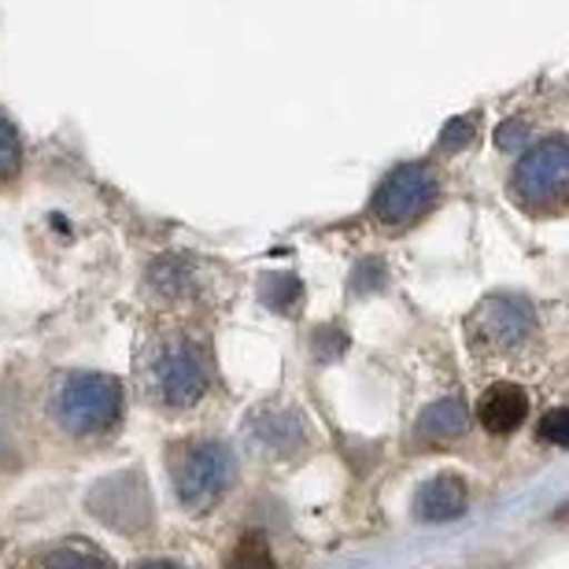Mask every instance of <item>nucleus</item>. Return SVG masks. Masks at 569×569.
<instances>
[{
    "label": "nucleus",
    "mask_w": 569,
    "mask_h": 569,
    "mask_svg": "<svg viewBox=\"0 0 569 569\" xmlns=\"http://www.w3.org/2000/svg\"><path fill=\"white\" fill-rule=\"evenodd\" d=\"M466 507H470V492H466L462 477L455 473L429 477L415 496V518L426 521V526H443V521L462 518Z\"/></svg>",
    "instance_id": "nucleus-9"
},
{
    "label": "nucleus",
    "mask_w": 569,
    "mask_h": 569,
    "mask_svg": "<svg viewBox=\"0 0 569 569\" xmlns=\"http://www.w3.org/2000/svg\"><path fill=\"white\" fill-rule=\"evenodd\" d=\"M529 415V392L515 381H492L477 400V422L492 437H510Z\"/></svg>",
    "instance_id": "nucleus-8"
},
{
    "label": "nucleus",
    "mask_w": 569,
    "mask_h": 569,
    "mask_svg": "<svg viewBox=\"0 0 569 569\" xmlns=\"http://www.w3.org/2000/svg\"><path fill=\"white\" fill-rule=\"evenodd\" d=\"M303 296V284L296 281L292 274H281V278H267V303L278 307V311H289V307Z\"/></svg>",
    "instance_id": "nucleus-15"
},
{
    "label": "nucleus",
    "mask_w": 569,
    "mask_h": 569,
    "mask_svg": "<svg viewBox=\"0 0 569 569\" xmlns=\"http://www.w3.org/2000/svg\"><path fill=\"white\" fill-rule=\"evenodd\" d=\"M19 159H22V148H19V138H16V127L0 116V181L19 174Z\"/></svg>",
    "instance_id": "nucleus-14"
},
{
    "label": "nucleus",
    "mask_w": 569,
    "mask_h": 569,
    "mask_svg": "<svg viewBox=\"0 0 569 569\" xmlns=\"http://www.w3.org/2000/svg\"><path fill=\"white\" fill-rule=\"evenodd\" d=\"M466 426H470V415H466L462 400H455V396H448V400H437L429 403L422 415H418V440L422 443H432V448H440V443H451L459 440Z\"/></svg>",
    "instance_id": "nucleus-10"
},
{
    "label": "nucleus",
    "mask_w": 569,
    "mask_h": 569,
    "mask_svg": "<svg viewBox=\"0 0 569 569\" xmlns=\"http://www.w3.org/2000/svg\"><path fill=\"white\" fill-rule=\"evenodd\" d=\"M226 569H278V566H274V555L267 548V540L259 537V532H248V537L233 548L230 566Z\"/></svg>",
    "instance_id": "nucleus-13"
},
{
    "label": "nucleus",
    "mask_w": 569,
    "mask_h": 569,
    "mask_svg": "<svg viewBox=\"0 0 569 569\" xmlns=\"http://www.w3.org/2000/svg\"><path fill=\"white\" fill-rule=\"evenodd\" d=\"M256 437L278 455H289L303 443V422L292 411H267L256 418Z\"/></svg>",
    "instance_id": "nucleus-11"
},
{
    "label": "nucleus",
    "mask_w": 569,
    "mask_h": 569,
    "mask_svg": "<svg viewBox=\"0 0 569 569\" xmlns=\"http://www.w3.org/2000/svg\"><path fill=\"white\" fill-rule=\"evenodd\" d=\"M569 148L562 138L537 144L515 170V197L529 211H559L566 203Z\"/></svg>",
    "instance_id": "nucleus-4"
},
{
    "label": "nucleus",
    "mask_w": 569,
    "mask_h": 569,
    "mask_svg": "<svg viewBox=\"0 0 569 569\" xmlns=\"http://www.w3.org/2000/svg\"><path fill=\"white\" fill-rule=\"evenodd\" d=\"M156 392L167 407H192L208 392V362L189 340L170 345L156 359Z\"/></svg>",
    "instance_id": "nucleus-7"
},
{
    "label": "nucleus",
    "mask_w": 569,
    "mask_h": 569,
    "mask_svg": "<svg viewBox=\"0 0 569 569\" xmlns=\"http://www.w3.org/2000/svg\"><path fill=\"white\" fill-rule=\"evenodd\" d=\"M537 432H540V440L555 443V448H566V443H569V411H566V407H555V411L543 415Z\"/></svg>",
    "instance_id": "nucleus-16"
},
{
    "label": "nucleus",
    "mask_w": 569,
    "mask_h": 569,
    "mask_svg": "<svg viewBox=\"0 0 569 569\" xmlns=\"http://www.w3.org/2000/svg\"><path fill=\"white\" fill-rule=\"evenodd\" d=\"M89 510L116 532H144L152 526V492L141 470H119L89 488Z\"/></svg>",
    "instance_id": "nucleus-5"
},
{
    "label": "nucleus",
    "mask_w": 569,
    "mask_h": 569,
    "mask_svg": "<svg viewBox=\"0 0 569 569\" xmlns=\"http://www.w3.org/2000/svg\"><path fill=\"white\" fill-rule=\"evenodd\" d=\"M0 459H4V437H0Z\"/></svg>",
    "instance_id": "nucleus-18"
},
{
    "label": "nucleus",
    "mask_w": 569,
    "mask_h": 569,
    "mask_svg": "<svg viewBox=\"0 0 569 569\" xmlns=\"http://www.w3.org/2000/svg\"><path fill=\"white\" fill-rule=\"evenodd\" d=\"M233 451L222 440H181L170 448V481L178 503L189 510H208L233 485Z\"/></svg>",
    "instance_id": "nucleus-2"
},
{
    "label": "nucleus",
    "mask_w": 569,
    "mask_h": 569,
    "mask_svg": "<svg viewBox=\"0 0 569 569\" xmlns=\"http://www.w3.org/2000/svg\"><path fill=\"white\" fill-rule=\"evenodd\" d=\"M437 197H440L437 178H432L426 167L407 163L381 181L378 197H373V214H378V222L389 226V230H403V226L422 219L432 203H437Z\"/></svg>",
    "instance_id": "nucleus-6"
},
{
    "label": "nucleus",
    "mask_w": 569,
    "mask_h": 569,
    "mask_svg": "<svg viewBox=\"0 0 569 569\" xmlns=\"http://www.w3.org/2000/svg\"><path fill=\"white\" fill-rule=\"evenodd\" d=\"M44 569H111L108 555L86 540H67L44 555Z\"/></svg>",
    "instance_id": "nucleus-12"
},
{
    "label": "nucleus",
    "mask_w": 569,
    "mask_h": 569,
    "mask_svg": "<svg viewBox=\"0 0 569 569\" xmlns=\"http://www.w3.org/2000/svg\"><path fill=\"white\" fill-rule=\"evenodd\" d=\"M141 569H181V566H174V562H144Z\"/></svg>",
    "instance_id": "nucleus-17"
},
{
    "label": "nucleus",
    "mask_w": 569,
    "mask_h": 569,
    "mask_svg": "<svg viewBox=\"0 0 569 569\" xmlns=\"http://www.w3.org/2000/svg\"><path fill=\"white\" fill-rule=\"evenodd\" d=\"M470 348L481 362H507L537 340V315L518 296H488L466 322Z\"/></svg>",
    "instance_id": "nucleus-3"
},
{
    "label": "nucleus",
    "mask_w": 569,
    "mask_h": 569,
    "mask_svg": "<svg viewBox=\"0 0 569 569\" xmlns=\"http://www.w3.org/2000/svg\"><path fill=\"white\" fill-rule=\"evenodd\" d=\"M52 415L78 440L108 437L122 418V385L93 370L63 373L52 389Z\"/></svg>",
    "instance_id": "nucleus-1"
}]
</instances>
